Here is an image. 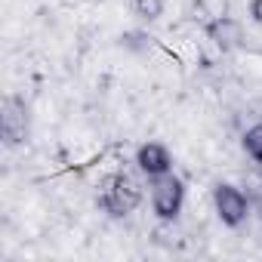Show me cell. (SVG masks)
<instances>
[{
	"label": "cell",
	"instance_id": "obj_1",
	"mask_svg": "<svg viewBox=\"0 0 262 262\" xmlns=\"http://www.w3.org/2000/svg\"><path fill=\"white\" fill-rule=\"evenodd\" d=\"M102 210L114 219H123L129 216L139 204H142V188L139 182H133L126 173H114L105 179V188H102V198H99Z\"/></svg>",
	"mask_w": 262,
	"mask_h": 262
},
{
	"label": "cell",
	"instance_id": "obj_2",
	"mask_svg": "<svg viewBox=\"0 0 262 262\" xmlns=\"http://www.w3.org/2000/svg\"><path fill=\"white\" fill-rule=\"evenodd\" d=\"M185 204V182L176 173H164L151 179V210L161 222H176Z\"/></svg>",
	"mask_w": 262,
	"mask_h": 262
},
{
	"label": "cell",
	"instance_id": "obj_3",
	"mask_svg": "<svg viewBox=\"0 0 262 262\" xmlns=\"http://www.w3.org/2000/svg\"><path fill=\"white\" fill-rule=\"evenodd\" d=\"M213 210H216V216H219L222 225L237 228V225H244L247 216H250V201H247V194H244L237 185L219 182V185L213 188Z\"/></svg>",
	"mask_w": 262,
	"mask_h": 262
},
{
	"label": "cell",
	"instance_id": "obj_4",
	"mask_svg": "<svg viewBox=\"0 0 262 262\" xmlns=\"http://www.w3.org/2000/svg\"><path fill=\"white\" fill-rule=\"evenodd\" d=\"M204 31H207V37L213 40V47L222 50V53L237 50L241 40H244V28H241V22L231 19V16H222V13L213 16L210 22H204Z\"/></svg>",
	"mask_w": 262,
	"mask_h": 262
},
{
	"label": "cell",
	"instance_id": "obj_5",
	"mask_svg": "<svg viewBox=\"0 0 262 262\" xmlns=\"http://www.w3.org/2000/svg\"><path fill=\"white\" fill-rule=\"evenodd\" d=\"M136 167H139L142 176L155 179V176L173 173V155H170V148L164 142H145L136 151Z\"/></svg>",
	"mask_w": 262,
	"mask_h": 262
},
{
	"label": "cell",
	"instance_id": "obj_6",
	"mask_svg": "<svg viewBox=\"0 0 262 262\" xmlns=\"http://www.w3.org/2000/svg\"><path fill=\"white\" fill-rule=\"evenodd\" d=\"M241 145H244V151H247L256 164H262V120L247 129L244 139H241Z\"/></svg>",
	"mask_w": 262,
	"mask_h": 262
},
{
	"label": "cell",
	"instance_id": "obj_7",
	"mask_svg": "<svg viewBox=\"0 0 262 262\" xmlns=\"http://www.w3.org/2000/svg\"><path fill=\"white\" fill-rule=\"evenodd\" d=\"M133 13L142 22H158L164 16V0H133Z\"/></svg>",
	"mask_w": 262,
	"mask_h": 262
},
{
	"label": "cell",
	"instance_id": "obj_8",
	"mask_svg": "<svg viewBox=\"0 0 262 262\" xmlns=\"http://www.w3.org/2000/svg\"><path fill=\"white\" fill-rule=\"evenodd\" d=\"M250 22L262 28V0H250Z\"/></svg>",
	"mask_w": 262,
	"mask_h": 262
}]
</instances>
